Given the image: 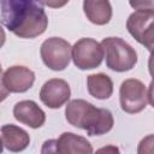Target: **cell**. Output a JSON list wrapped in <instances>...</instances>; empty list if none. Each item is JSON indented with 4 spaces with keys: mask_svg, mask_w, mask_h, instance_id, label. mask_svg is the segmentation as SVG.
Wrapping results in <instances>:
<instances>
[{
    "mask_svg": "<svg viewBox=\"0 0 154 154\" xmlns=\"http://www.w3.org/2000/svg\"><path fill=\"white\" fill-rule=\"evenodd\" d=\"M65 117L72 126L87 131L89 136H101L111 131L114 124L113 116L108 109L97 108L82 99L67 102Z\"/></svg>",
    "mask_w": 154,
    "mask_h": 154,
    "instance_id": "1",
    "label": "cell"
},
{
    "mask_svg": "<svg viewBox=\"0 0 154 154\" xmlns=\"http://www.w3.org/2000/svg\"><path fill=\"white\" fill-rule=\"evenodd\" d=\"M106 65L116 72H125L137 64L136 51L120 37H105L101 41Z\"/></svg>",
    "mask_w": 154,
    "mask_h": 154,
    "instance_id": "2",
    "label": "cell"
},
{
    "mask_svg": "<svg viewBox=\"0 0 154 154\" xmlns=\"http://www.w3.org/2000/svg\"><path fill=\"white\" fill-rule=\"evenodd\" d=\"M48 25V17L42 7L29 5L8 28L16 36L22 38H34L42 35Z\"/></svg>",
    "mask_w": 154,
    "mask_h": 154,
    "instance_id": "3",
    "label": "cell"
},
{
    "mask_svg": "<svg viewBox=\"0 0 154 154\" xmlns=\"http://www.w3.org/2000/svg\"><path fill=\"white\" fill-rule=\"evenodd\" d=\"M40 54L43 64L48 69L63 71L72 59V46L61 37H49L42 42Z\"/></svg>",
    "mask_w": 154,
    "mask_h": 154,
    "instance_id": "4",
    "label": "cell"
},
{
    "mask_svg": "<svg viewBox=\"0 0 154 154\" xmlns=\"http://www.w3.org/2000/svg\"><path fill=\"white\" fill-rule=\"evenodd\" d=\"M126 29L138 43L154 51V11L136 10L128 17Z\"/></svg>",
    "mask_w": 154,
    "mask_h": 154,
    "instance_id": "5",
    "label": "cell"
},
{
    "mask_svg": "<svg viewBox=\"0 0 154 154\" xmlns=\"http://www.w3.org/2000/svg\"><path fill=\"white\" fill-rule=\"evenodd\" d=\"M105 58L102 45L94 38H79L72 46V61L79 70L99 67Z\"/></svg>",
    "mask_w": 154,
    "mask_h": 154,
    "instance_id": "6",
    "label": "cell"
},
{
    "mask_svg": "<svg viewBox=\"0 0 154 154\" xmlns=\"http://www.w3.org/2000/svg\"><path fill=\"white\" fill-rule=\"evenodd\" d=\"M119 101L124 112L130 114L140 113L148 103L146 85L136 78L125 79L119 88Z\"/></svg>",
    "mask_w": 154,
    "mask_h": 154,
    "instance_id": "7",
    "label": "cell"
},
{
    "mask_svg": "<svg viewBox=\"0 0 154 154\" xmlns=\"http://www.w3.org/2000/svg\"><path fill=\"white\" fill-rule=\"evenodd\" d=\"M35 82V73L25 66H10L2 72L1 87L7 93H25Z\"/></svg>",
    "mask_w": 154,
    "mask_h": 154,
    "instance_id": "8",
    "label": "cell"
},
{
    "mask_svg": "<svg viewBox=\"0 0 154 154\" xmlns=\"http://www.w3.org/2000/svg\"><path fill=\"white\" fill-rule=\"evenodd\" d=\"M70 96V85L61 78L48 79L40 90V100L49 108H60L69 101Z\"/></svg>",
    "mask_w": 154,
    "mask_h": 154,
    "instance_id": "9",
    "label": "cell"
},
{
    "mask_svg": "<svg viewBox=\"0 0 154 154\" xmlns=\"http://www.w3.org/2000/svg\"><path fill=\"white\" fill-rule=\"evenodd\" d=\"M13 117L31 129L41 128L46 122V113L32 100H23L13 106Z\"/></svg>",
    "mask_w": 154,
    "mask_h": 154,
    "instance_id": "10",
    "label": "cell"
},
{
    "mask_svg": "<svg viewBox=\"0 0 154 154\" xmlns=\"http://www.w3.org/2000/svg\"><path fill=\"white\" fill-rule=\"evenodd\" d=\"M55 152L60 154H90L93 147L90 142L73 132H63L55 141Z\"/></svg>",
    "mask_w": 154,
    "mask_h": 154,
    "instance_id": "11",
    "label": "cell"
},
{
    "mask_svg": "<svg viewBox=\"0 0 154 154\" xmlns=\"http://www.w3.org/2000/svg\"><path fill=\"white\" fill-rule=\"evenodd\" d=\"M1 143L2 147L10 152H22L30 143L29 134L13 124L1 126Z\"/></svg>",
    "mask_w": 154,
    "mask_h": 154,
    "instance_id": "12",
    "label": "cell"
},
{
    "mask_svg": "<svg viewBox=\"0 0 154 154\" xmlns=\"http://www.w3.org/2000/svg\"><path fill=\"white\" fill-rule=\"evenodd\" d=\"M83 12L87 19L95 25H105L112 18L109 0H83Z\"/></svg>",
    "mask_w": 154,
    "mask_h": 154,
    "instance_id": "13",
    "label": "cell"
},
{
    "mask_svg": "<svg viewBox=\"0 0 154 154\" xmlns=\"http://www.w3.org/2000/svg\"><path fill=\"white\" fill-rule=\"evenodd\" d=\"M87 88L88 93L97 100L109 99L113 94V82L111 77L101 72L93 73L87 77Z\"/></svg>",
    "mask_w": 154,
    "mask_h": 154,
    "instance_id": "14",
    "label": "cell"
},
{
    "mask_svg": "<svg viewBox=\"0 0 154 154\" xmlns=\"http://www.w3.org/2000/svg\"><path fill=\"white\" fill-rule=\"evenodd\" d=\"M137 153L138 154H147V153L153 154L154 153V135H148L140 141Z\"/></svg>",
    "mask_w": 154,
    "mask_h": 154,
    "instance_id": "15",
    "label": "cell"
},
{
    "mask_svg": "<svg viewBox=\"0 0 154 154\" xmlns=\"http://www.w3.org/2000/svg\"><path fill=\"white\" fill-rule=\"evenodd\" d=\"M129 4L135 10L154 11V0H129Z\"/></svg>",
    "mask_w": 154,
    "mask_h": 154,
    "instance_id": "16",
    "label": "cell"
},
{
    "mask_svg": "<svg viewBox=\"0 0 154 154\" xmlns=\"http://www.w3.org/2000/svg\"><path fill=\"white\" fill-rule=\"evenodd\" d=\"M42 5L48 6L51 8H60L63 6H65L70 0H38Z\"/></svg>",
    "mask_w": 154,
    "mask_h": 154,
    "instance_id": "17",
    "label": "cell"
},
{
    "mask_svg": "<svg viewBox=\"0 0 154 154\" xmlns=\"http://www.w3.org/2000/svg\"><path fill=\"white\" fill-rule=\"evenodd\" d=\"M147 96H148V102L150 103L152 107H154V79L150 82V84L148 87Z\"/></svg>",
    "mask_w": 154,
    "mask_h": 154,
    "instance_id": "18",
    "label": "cell"
},
{
    "mask_svg": "<svg viewBox=\"0 0 154 154\" xmlns=\"http://www.w3.org/2000/svg\"><path fill=\"white\" fill-rule=\"evenodd\" d=\"M148 70H149L150 76L154 79V51L150 52V57H149V60H148Z\"/></svg>",
    "mask_w": 154,
    "mask_h": 154,
    "instance_id": "19",
    "label": "cell"
},
{
    "mask_svg": "<svg viewBox=\"0 0 154 154\" xmlns=\"http://www.w3.org/2000/svg\"><path fill=\"white\" fill-rule=\"evenodd\" d=\"M99 152H119V150H118V148H116V147H113V146H109V147H107V148H101V149H99Z\"/></svg>",
    "mask_w": 154,
    "mask_h": 154,
    "instance_id": "20",
    "label": "cell"
}]
</instances>
